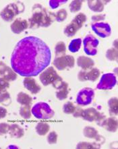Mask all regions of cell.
Listing matches in <instances>:
<instances>
[{
	"label": "cell",
	"instance_id": "17",
	"mask_svg": "<svg viewBox=\"0 0 118 149\" xmlns=\"http://www.w3.org/2000/svg\"><path fill=\"white\" fill-rule=\"evenodd\" d=\"M9 134L11 137L14 138H20L24 135V131L22 127L16 123H13L10 125Z\"/></svg>",
	"mask_w": 118,
	"mask_h": 149
},
{
	"label": "cell",
	"instance_id": "27",
	"mask_svg": "<svg viewBox=\"0 0 118 149\" xmlns=\"http://www.w3.org/2000/svg\"><path fill=\"white\" fill-rule=\"evenodd\" d=\"M55 57H60L65 55L66 54V46L64 41H59L57 42L55 47Z\"/></svg>",
	"mask_w": 118,
	"mask_h": 149
},
{
	"label": "cell",
	"instance_id": "4",
	"mask_svg": "<svg viewBox=\"0 0 118 149\" xmlns=\"http://www.w3.org/2000/svg\"><path fill=\"white\" fill-rule=\"evenodd\" d=\"M24 8L22 2L16 1L9 3L0 12V16L6 22H11L16 15L24 11Z\"/></svg>",
	"mask_w": 118,
	"mask_h": 149
},
{
	"label": "cell",
	"instance_id": "26",
	"mask_svg": "<svg viewBox=\"0 0 118 149\" xmlns=\"http://www.w3.org/2000/svg\"><path fill=\"white\" fill-rule=\"evenodd\" d=\"M83 134L86 138L94 139L98 135V132L93 127L86 126L83 130Z\"/></svg>",
	"mask_w": 118,
	"mask_h": 149
},
{
	"label": "cell",
	"instance_id": "6",
	"mask_svg": "<svg viewBox=\"0 0 118 149\" xmlns=\"http://www.w3.org/2000/svg\"><path fill=\"white\" fill-rule=\"evenodd\" d=\"M94 97V91L93 88H83L79 91L76 97V103L80 106H87L90 105Z\"/></svg>",
	"mask_w": 118,
	"mask_h": 149
},
{
	"label": "cell",
	"instance_id": "22",
	"mask_svg": "<svg viewBox=\"0 0 118 149\" xmlns=\"http://www.w3.org/2000/svg\"><path fill=\"white\" fill-rule=\"evenodd\" d=\"M78 30H80V29L74 22H73L72 21L64 29V34L68 37H72L76 35Z\"/></svg>",
	"mask_w": 118,
	"mask_h": 149
},
{
	"label": "cell",
	"instance_id": "25",
	"mask_svg": "<svg viewBox=\"0 0 118 149\" xmlns=\"http://www.w3.org/2000/svg\"><path fill=\"white\" fill-rule=\"evenodd\" d=\"M2 78H3L4 79L8 82L14 81L17 78V73L12 68L8 66L5 72H4L3 76H2Z\"/></svg>",
	"mask_w": 118,
	"mask_h": 149
},
{
	"label": "cell",
	"instance_id": "2",
	"mask_svg": "<svg viewBox=\"0 0 118 149\" xmlns=\"http://www.w3.org/2000/svg\"><path fill=\"white\" fill-rule=\"evenodd\" d=\"M55 20L54 12L49 11L41 4L36 3L32 8V16L28 20L29 29H36L51 26Z\"/></svg>",
	"mask_w": 118,
	"mask_h": 149
},
{
	"label": "cell",
	"instance_id": "23",
	"mask_svg": "<svg viewBox=\"0 0 118 149\" xmlns=\"http://www.w3.org/2000/svg\"><path fill=\"white\" fill-rule=\"evenodd\" d=\"M49 130H50V125L49 123L40 122L38 123L35 126L36 132L38 134L39 136H45L47 133L49 132Z\"/></svg>",
	"mask_w": 118,
	"mask_h": 149
},
{
	"label": "cell",
	"instance_id": "28",
	"mask_svg": "<svg viewBox=\"0 0 118 149\" xmlns=\"http://www.w3.org/2000/svg\"><path fill=\"white\" fill-rule=\"evenodd\" d=\"M87 17L85 15V14L82 13V12H80V13L77 14L72 21L73 22H74L75 24L78 26L79 29H80L82 27L86 21H87Z\"/></svg>",
	"mask_w": 118,
	"mask_h": 149
},
{
	"label": "cell",
	"instance_id": "8",
	"mask_svg": "<svg viewBox=\"0 0 118 149\" xmlns=\"http://www.w3.org/2000/svg\"><path fill=\"white\" fill-rule=\"evenodd\" d=\"M117 84L116 76L113 73H106L101 76L96 85L98 90H111Z\"/></svg>",
	"mask_w": 118,
	"mask_h": 149
},
{
	"label": "cell",
	"instance_id": "7",
	"mask_svg": "<svg viewBox=\"0 0 118 149\" xmlns=\"http://www.w3.org/2000/svg\"><path fill=\"white\" fill-rule=\"evenodd\" d=\"M99 41L92 35H88L83 39L84 52L88 55L94 56L97 54V47Z\"/></svg>",
	"mask_w": 118,
	"mask_h": 149
},
{
	"label": "cell",
	"instance_id": "24",
	"mask_svg": "<svg viewBox=\"0 0 118 149\" xmlns=\"http://www.w3.org/2000/svg\"><path fill=\"white\" fill-rule=\"evenodd\" d=\"M82 41L80 38L74 39L70 41L69 45H68V49L72 53L78 52L81 47Z\"/></svg>",
	"mask_w": 118,
	"mask_h": 149
},
{
	"label": "cell",
	"instance_id": "5",
	"mask_svg": "<svg viewBox=\"0 0 118 149\" xmlns=\"http://www.w3.org/2000/svg\"><path fill=\"white\" fill-rule=\"evenodd\" d=\"M31 113L36 119L39 120H50L55 115L49 104L45 102H39L35 104L31 108Z\"/></svg>",
	"mask_w": 118,
	"mask_h": 149
},
{
	"label": "cell",
	"instance_id": "37",
	"mask_svg": "<svg viewBox=\"0 0 118 149\" xmlns=\"http://www.w3.org/2000/svg\"><path fill=\"white\" fill-rule=\"evenodd\" d=\"M68 1H63V0H51L49 1V6L52 10L56 9L59 6L63 5L64 3H67Z\"/></svg>",
	"mask_w": 118,
	"mask_h": 149
},
{
	"label": "cell",
	"instance_id": "11",
	"mask_svg": "<svg viewBox=\"0 0 118 149\" xmlns=\"http://www.w3.org/2000/svg\"><path fill=\"white\" fill-rule=\"evenodd\" d=\"M91 28L94 33L101 38L108 37L111 33V28L107 22H99L93 23Z\"/></svg>",
	"mask_w": 118,
	"mask_h": 149
},
{
	"label": "cell",
	"instance_id": "31",
	"mask_svg": "<svg viewBox=\"0 0 118 149\" xmlns=\"http://www.w3.org/2000/svg\"><path fill=\"white\" fill-rule=\"evenodd\" d=\"M12 103V99L10 94L7 91L0 94V104L3 106H8Z\"/></svg>",
	"mask_w": 118,
	"mask_h": 149
},
{
	"label": "cell",
	"instance_id": "13",
	"mask_svg": "<svg viewBox=\"0 0 118 149\" xmlns=\"http://www.w3.org/2000/svg\"><path fill=\"white\" fill-rule=\"evenodd\" d=\"M28 28H29L28 20L21 18H18L14 21H13L11 26H10V29H11V31L13 32V33L17 34V35L22 33Z\"/></svg>",
	"mask_w": 118,
	"mask_h": 149
},
{
	"label": "cell",
	"instance_id": "18",
	"mask_svg": "<svg viewBox=\"0 0 118 149\" xmlns=\"http://www.w3.org/2000/svg\"><path fill=\"white\" fill-rule=\"evenodd\" d=\"M69 94L68 91V84L66 82L64 81L61 86L58 89H57L56 93H55V96L56 98L59 101H63L67 99L68 95Z\"/></svg>",
	"mask_w": 118,
	"mask_h": 149
},
{
	"label": "cell",
	"instance_id": "19",
	"mask_svg": "<svg viewBox=\"0 0 118 149\" xmlns=\"http://www.w3.org/2000/svg\"><path fill=\"white\" fill-rule=\"evenodd\" d=\"M88 6L91 11L94 12H101L104 10L103 1L101 0H89L88 1Z\"/></svg>",
	"mask_w": 118,
	"mask_h": 149
},
{
	"label": "cell",
	"instance_id": "40",
	"mask_svg": "<svg viewBox=\"0 0 118 149\" xmlns=\"http://www.w3.org/2000/svg\"><path fill=\"white\" fill-rule=\"evenodd\" d=\"M105 18H106L105 14H99L93 15V16L91 17V20L93 22V23H95V22H99L101 21H103L105 19Z\"/></svg>",
	"mask_w": 118,
	"mask_h": 149
},
{
	"label": "cell",
	"instance_id": "36",
	"mask_svg": "<svg viewBox=\"0 0 118 149\" xmlns=\"http://www.w3.org/2000/svg\"><path fill=\"white\" fill-rule=\"evenodd\" d=\"M10 82L4 79L3 78H0V94L2 93L6 92L9 88Z\"/></svg>",
	"mask_w": 118,
	"mask_h": 149
},
{
	"label": "cell",
	"instance_id": "35",
	"mask_svg": "<svg viewBox=\"0 0 118 149\" xmlns=\"http://www.w3.org/2000/svg\"><path fill=\"white\" fill-rule=\"evenodd\" d=\"M47 142L49 144H56L57 141V134L56 133V132L52 131L51 132H49L47 137Z\"/></svg>",
	"mask_w": 118,
	"mask_h": 149
},
{
	"label": "cell",
	"instance_id": "41",
	"mask_svg": "<svg viewBox=\"0 0 118 149\" xmlns=\"http://www.w3.org/2000/svg\"><path fill=\"white\" fill-rule=\"evenodd\" d=\"M83 109L80 107V106H77L75 109V111L73 113L72 115L74 118H82V115L83 112Z\"/></svg>",
	"mask_w": 118,
	"mask_h": 149
},
{
	"label": "cell",
	"instance_id": "43",
	"mask_svg": "<svg viewBox=\"0 0 118 149\" xmlns=\"http://www.w3.org/2000/svg\"><path fill=\"white\" fill-rule=\"evenodd\" d=\"M107 117L105 116V115L103 114H101V116H99V118H98V120L96 121V124H97L98 125H99V126L102 127V125L103 123Z\"/></svg>",
	"mask_w": 118,
	"mask_h": 149
},
{
	"label": "cell",
	"instance_id": "38",
	"mask_svg": "<svg viewBox=\"0 0 118 149\" xmlns=\"http://www.w3.org/2000/svg\"><path fill=\"white\" fill-rule=\"evenodd\" d=\"M77 148H96V146L94 145V143H91L88 142H80L77 144Z\"/></svg>",
	"mask_w": 118,
	"mask_h": 149
},
{
	"label": "cell",
	"instance_id": "1",
	"mask_svg": "<svg viewBox=\"0 0 118 149\" xmlns=\"http://www.w3.org/2000/svg\"><path fill=\"white\" fill-rule=\"evenodd\" d=\"M51 59L49 47L42 39L29 36L18 42L13 51L11 68L19 75L36 76L49 66Z\"/></svg>",
	"mask_w": 118,
	"mask_h": 149
},
{
	"label": "cell",
	"instance_id": "34",
	"mask_svg": "<svg viewBox=\"0 0 118 149\" xmlns=\"http://www.w3.org/2000/svg\"><path fill=\"white\" fill-rule=\"evenodd\" d=\"M75 109H76V106L74 105V104L72 102L68 101L65 104H64L62 110H63V112L64 113L70 115L74 113Z\"/></svg>",
	"mask_w": 118,
	"mask_h": 149
},
{
	"label": "cell",
	"instance_id": "30",
	"mask_svg": "<svg viewBox=\"0 0 118 149\" xmlns=\"http://www.w3.org/2000/svg\"><path fill=\"white\" fill-rule=\"evenodd\" d=\"M106 57L109 61H117L118 59V52L117 49L113 47L110 48L107 50L106 52Z\"/></svg>",
	"mask_w": 118,
	"mask_h": 149
},
{
	"label": "cell",
	"instance_id": "9",
	"mask_svg": "<svg viewBox=\"0 0 118 149\" xmlns=\"http://www.w3.org/2000/svg\"><path fill=\"white\" fill-rule=\"evenodd\" d=\"M53 65L59 71H63L67 68H74L75 65V59L72 55H70L55 57L53 60Z\"/></svg>",
	"mask_w": 118,
	"mask_h": 149
},
{
	"label": "cell",
	"instance_id": "44",
	"mask_svg": "<svg viewBox=\"0 0 118 149\" xmlns=\"http://www.w3.org/2000/svg\"><path fill=\"white\" fill-rule=\"evenodd\" d=\"M8 113V110L5 107H0V119L6 118Z\"/></svg>",
	"mask_w": 118,
	"mask_h": 149
},
{
	"label": "cell",
	"instance_id": "39",
	"mask_svg": "<svg viewBox=\"0 0 118 149\" xmlns=\"http://www.w3.org/2000/svg\"><path fill=\"white\" fill-rule=\"evenodd\" d=\"M10 125L8 123H0V136H3L9 132Z\"/></svg>",
	"mask_w": 118,
	"mask_h": 149
},
{
	"label": "cell",
	"instance_id": "29",
	"mask_svg": "<svg viewBox=\"0 0 118 149\" xmlns=\"http://www.w3.org/2000/svg\"><path fill=\"white\" fill-rule=\"evenodd\" d=\"M19 114L25 120L30 119L31 117V105H23L19 109Z\"/></svg>",
	"mask_w": 118,
	"mask_h": 149
},
{
	"label": "cell",
	"instance_id": "10",
	"mask_svg": "<svg viewBox=\"0 0 118 149\" xmlns=\"http://www.w3.org/2000/svg\"><path fill=\"white\" fill-rule=\"evenodd\" d=\"M100 75V70L98 68H92L91 69L88 70H81L78 74V79L80 82H95Z\"/></svg>",
	"mask_w": 118,
	"mask_h": 149
},
{
	"label": "cell",
	"instance_id": "32",
	"mask_svg": "<svg viewBox=\"0 0 118 149\" xmlns=\"http://www.w3.org/2000/svg\"><path fill=\"white\" fill-rule=\"evenodd\" d=\"M82 1H79V0H74V1H71L70 4L69 5V8L70 12L72 13H76L80 10L82 8Z\"/></svg>",
	"mask_w": 118,
	"mask_h": 149
},
{
	"label": "cell",
	"instance_id": "3",
	"mask_svg": "<svg viewBox=\"0 0 118 149\" xmlns=\"http://www.w3.org/2000/svg\"><path fill=\"white\" fill-rule=\"evenodd\" d=\"M39 80L43 86L52 84L55 89H58L64 82L62 78L58 75L56 70L52 66L45 68L40 74Z\"/></svg>",
	"mask_w": 118,
	"mask_h": 149
},
{
	"label": "cell",
	"instance_id": "16",
	"mask_svg": "<svg viewBox=\"0 0 118 149\" xmlns=\"http://www.w3.org/2000/svg\"><path fill=\"white\" fill-rule=\"evenodd\" d=\"M117 120L114 116L110 117L105 120L102 127L105 130L110 132H115L117 130Z\"/></svg>",
	"mask_w": 118,
	"mask_h": 149
},
{
	"label": "cell",
	"instance_id": "33",
	"mask_svg": "<svg viewBox=\"0 0 118 149\" xmlns=\"http://www.w3.org/2000/svg\"><path fill=\"white\" fill-rule=\"evenodd\" d=\"M67 17L68 12L66 11V10L64 9V8H61V9L58 10L56 13H55V20H57V22H64V21L67 18Z\"/></svg>",
	"mask_w": 118,
	"mask_h": 149
},
{
	"label": "cell",
	"instance_id": "14",
	"mask_svg": "<svg viewBox=\"0 0 118 149\" xmlns=\"http://www.w3.org/2000/svg\"><path fill=\"white\" fill-rule=\"evenodd\" d=\"M101 113L94 107L87 108L83 110L82 118L87 122H96L101 116Z\"/></svg>",
	"mask_w": 118,
	"mask_h": 149
},
{
	"label": "cell",
	"instance_id": "20",
	"mask_svg": "<svg viewBox=\"0 0 118 149\" xmlns=\"http://www.w3.org/2000/svg\"><path fill=\"white\" fill-rule=\"evenodd\" d=\"M16 101L21 105H31L33 102V98H32L27 93L24 92H20L17 95Z\"/></svg>",
	"mask_w": 118,
	"mask_h": 149
},
{
	"label": "cell",
	"instance_id": "21",
	"mask_svg": "<svg viewBox=\"0 0 118 149\" xmlns=\"http://www.w3.org/2000/svg\"><path fill=\"white\" fill-rule=\"evenodd\" d=\"M108 107L110 115L113 116H117L118 113V99L117 97H112L108 101Z\"/></svg>",
	"mask_w": 118,
	"mask_h": 149
},
{
	"label": "cell",
	"instance_id": "12",
	"mask_svg": "<svg viewBox=\"0 0 118 149\" xmlns=\"http://www.w3.org/2000/svg\"><path fill=\"white\" fill-rule=\"evenodd\" d=\"M23 84L24 88L33 95L37 94L41 90V87L40 85L36 82L35 78L31 76L25 77L23 80Z\"/></svg>",
	"mask_w": 118,
	"mask_h": 149
},
{
	"label": "cell",
	"instance_id": "15",
	"mask_svg": "<svg viewBox=\"0 0 118 149\" xmlns=\"http://www.w3.org/2000/svg\"><path fill=\"white\" fill-rule=\"evenodd\" d=\"M77 65L81 68L82 70H88L91 69L94 65V61L91 57L87 56H79L76 60Z\"/></svg>",
	"mask_w": 118,
	"mask_h": 149
},
{
	"label": "cell",
	"instance_id": "42",
	"mask_svg": "<svg viewBox=\"0 0 118 149\" xmlns=\"http://www.w3.org/2000/svg\"><path fill=\"white\" fill-rule=\"evenodd\" d=\"M7 67L8 65H6L3 61H0V78L3 76L4 72H5Z\"/></svg>",
	"mask_w": 118,
	"mask_h": 149
}]
</instances>
